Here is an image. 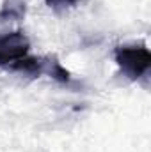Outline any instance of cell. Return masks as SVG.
Segmentation results:
<instances>
[{
	"label": "cell",
	"mask_w": 151,
	"mask_h": 152,
	"mask_svg": "<svg viewBox=\"0 0 151 152\" xmlns=\"http://www.w3.org/2000/svg\"><path fill=\"white\" fill-rule=\"evenodd\" d=\"M115 62L121 73L128 80L135 81L148 73L151 66V53L146 44H123L114 51Z\"/></svg>",
	"instance_id": "cell-1"
},
{
	"label": "cell",
	"mask_w": 151,
	"mask_h": 152,
	"mask_svg": "<svg viewBox=\"0 0 151 152\" xmlns=\"http://www.w3.org/2000/svg\"><path fill=\"white\" fill-rule=\"evenodd\" d=\"M30 41L21 30L0 36V67H9L29 55Z\"/></svg>",
	"instance_id": "cell-2"
},
{
	"label": "cell",
	"mask_w": 151,
	"mask_h": 152,
	"mask_svg": "<svg viewBox=\"0 0 151 152\" xmlns=\"http://www.w3.org/2000/svg\"><path fill=\"white\" fill-rule=\"evenodd\" d=\"M25 2L23 0H4L0 7V21H20L25 16Z\"/></svg>",
	"instance_id": "cell-3"
},
{
	"label": "cell",
	"mask_w": 151,
	"mask_h": 152,
	"mask_svg": "<svg viewBox=\"0 0 151 152\" xmlns=\"http://www.w3.org/2000/svg\"><path fill=\"white\" fill-rule=\"evenodd\" d=\"M44 2L53 11H64V9H70L78 4V0H44Z\"/></svg>",
	"instance_id": "cell-4"
}]
</instances>
